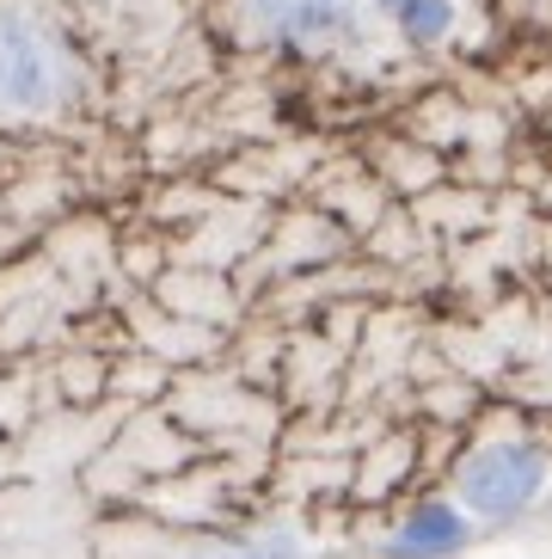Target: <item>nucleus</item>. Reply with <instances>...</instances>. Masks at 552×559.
<instances>
[{
    "label": "nucleus",
    "instance_id": "nucleus-5",
    "mask_svg": "<svg viewBox=\"0 0 552 559\" xmlns=\"http://www.w3.org/2000/svg\"><path fill=\"white\" fill-rule=\"evenodd\" d=\"M374 13L387 19L393 37L411 44V50H442V44L455 37V25H460L455 0H374Z\"/></svg>",
    "mask_w": 552,
    "mask_h": 559
},
{
    "label": "nucleus",
    "instance_id": "nucleus-3",
    "mask_svg": "<svg viewBox=\"0 0 552 559\" xmlns=\"http://www.w3.org/2000/svg\"><path fill=\"white\" fill-rule=\"evenodd\" d=\"M357 0H245V32L295 56L338 50L344 37H357Z\"/></svg>",
    "mask_w": 552,
    "mask_h": 559
},
{
    "label": "nucleus",
    "instance_id": "nucleus-1",
    "mask_svg": "<svg viewBox=\"0 0 552 559\" xmlns=\"http://www.w3.org/2000/svg\"><path fill=\"white\" fill-rule=\"evenodd\" d=\"M552 486V449L535 437H485L455 467V504L472 523H521Z\"/></svg>",
    "mask_w": 552,
    "mask_h": 559
},
{
    "label": "nucleus",
    "instance_id": "nucleus-6",
    "mask_svg": "<svg viewBox=\"0 0 552 559\" xmlns=\"http://www.w3.org/2000/svg\"><path fill=\"white\" fill-rule=\"evenodd\" d=\"M215 559H320L301 535H289V528H264V535H252V542L228 547V554H215Z\"/></svg>",
    "mask_w": 552,
    "mask_h": 559
},
{
    "label": "nucleus",
    "instance_id": "nucleus-4",
    "mask_svg": "<svg viewBox=\"0 0 552 559\" xmlns=\"http://www.w3.org/2000/svg\"><path fill=\"white\" fill-rule=\"evenodd\" d=\"M479 535L467 510L455 498H418L411 510H399L381 542H374V559H460Z\"/></svg>",
    "mask_w": 552,
    "mask_h": 559
},
{
    "label": "nucleus",
    "instance_id": "nucleus-2",
    "mask_svg": "<svg viewBox=\"0 0 552 559\" xmlns=\"http://www.w3.org/2000/svg\"><path fill=\"white\" fill-rule=\"evenodd\" d=\"M68 93V56L32 13H0V117H44Z\"/></svg>",
    "mask_w": 552,
    "mask_h": 559
}]
</instances>
